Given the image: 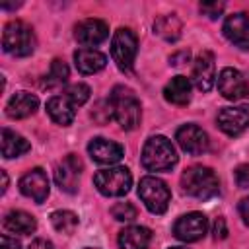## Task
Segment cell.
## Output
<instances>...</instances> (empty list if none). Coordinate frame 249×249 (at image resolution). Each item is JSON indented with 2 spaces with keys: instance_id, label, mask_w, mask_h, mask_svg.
<instances>
[{
  "instance_id": "6da1fadb",
  "label": "cell",
  "mask_w": 249,
  "mask_h": 249,
  "mask_svg": "<svg viewBox=\"0 0 249 249\" xmlns=\"http://www.w3.org/2000/svg\"><path fill=\"white\" fill-rule=\"evenodd\" d=\"M109 107H111L113 119L119 123L123 130H134L140 124V117H142L140 101L128 88L117 86L111 91Z\"/></svg>"
},
{
  "instance_id": "7a4b0ae2",
  "label": "cell",
  "mask_w": 249,
  "mask_h": 249,
  "mask_svg": "<svg viewBox=\"0 0 249 249\" xmlns=\"http://www.w3.org/2000/svg\"><path fill=\"white\" fill-rule=\"evenodd\" d=\"M181 187L189 196L198 200H208L220 193V183L216 173L204 165H193L185 169L181 175Z\"/></svg>"
},
{
  "instance_id": "3957f363",
  "label": "cell",
  "mask_w": 249,
  "mask_h": 249,
  "mask_svg": "<svg viewBox=\"0 0 249 249\" xmlns=\"http://www.w3.org/2000/svg\"><path fill=\"white\" fill-rule=\"evenodd\" d=\"M140 160L148 171H167L177 163V152L169 138L158 134L146 140Z\"/></svg>"
},
{
  "instance_id": "277c9868",
  "label": "cell",
  "mask_w": 249,
  "mask_h": 249,
  "mask_svg": "<svg viewBox=\"0 0 249 249\" xmlns=\"http://www.w3.org/2000/svg\"><path fill=\"white\" fill-rule=\"evenodd\" d=\"M35 33L21 19H12L2 31V49L12 56H29L35 51Z\"/></svg>"
},
{
  "instance_id": "5b68a950",
  "label": "cell",
  "mask_w": 249,
  "mask_h": 249,
  "mask_svg": "<svg viewBox=\"0 0 249 249\" xmlns=\"http://www.w3.org/2000/svg\"><path fill=\"white\" fill-rule=\"evenodd\" d=\"M138 196L152 214H163L171 200V191L165 181L154 175H146L138 183Z\"/></svg>"
},
{
  "instance_id": "8992f818",
  "label": "cell",
  "mask_w": 249,
  "mask_h": 249,
  "mask_svg": "<svg viewBox=\"0 0 249 249\" xmlns=\"http://www.w3.org/2000/svg\"><path fill=\"white\" fill-rule=\"evenodd\" d=\"M93 185L105 196H123L132 187V175L126 167L115 165V167L97 171L93 175Z\"/></svg>"
},
{
  "instance_id": "52a82bcc",
  "label": "cell",
  "mask_w": 249,
  "mask_h": 249,
  "mask_svg": "<svg viewBox=\"0 0 249 249\" xmlns=\"http://www.w3.org/2000/svg\"><path fill=\"white\" fill-rule=\"evenodd\" d=\"M136 51H138V39L134 31L128 27H119L111 39V56L115 64L121 70H130L136 58Z\"/></svg>"
},
{
  "instance_id": "ba28073f",
  "label": "cell",
  "mask_w": 249,
  "mask_h": 249,
  "mask_svg": "<svg viewBox=\"0 0 249 249\" xmlns=\"http://www.w3.org/2000/svg\"><path fill=\"white\" fill-rule=\"evenodd\" d=\"M218 91L230 101L249 99V72L237 68H224L218 74Z\"/></svg>"
},
{
  "instance_id": "9c48e42d",
  "label": "cell",
  "mask_w": 249,
  "mask_h": 249,
  "mask_svg": "<svg viewBox=\"0 0 249 249\" xmlns=\"http://www.w3.org/2000/svg\"><path fill=\"white\" fill-rule=\"evenodd\" d=\"M206 231H208V220L202 212L183 214L173 224V235L185 243H193V241L202 239L206 235Z\"/></svg>"
},
{
  "instance_id": "30bf717a",
  "label": "cell",
  "mask_w": 249,
  "mask_h": 249,
  "mask_svg": "<svg viewBox=\"0 0 249 249\" xmlns=\"http://www.w3.org/2000/svg\"><path fill=\"white\" fill-rule=\"evenodd\" d=\"M84 169L82 160L76 154H68L54 169V181L64 193H76L80 183V173Z\"/></svg>"
},
{
  "instance_id": "8fae6325",
  "label": "cell",
  "mask_w": 249,
  "mask_h": 249,
  "mask_svg": "<svg viewBox=\"0 0 249 249\" xmlns=\"http://www.w3.org/2000/svg\"><path fill=\"white\" fill-rule=\"evenodd\" d=\"M19 191L21 195H25L27 198L35 200L37 204L45 202L49 196V177L41 167H33L29 169L21 179H19Z\"/></svg>"
},
{
  "instance_id": "7c38bea8",
  "label": "cell",
  "mask_w": 249,
  "mask_h": 249,
  "mask_svg": "<svg viewBox=\"0 0 249 249\" xmlns=\"http://www.w3.org/2000/svg\"><path fill=\"white\" fill-rule=\"evenodd\" d=\"M216 80V60L210 51L198 53L193 64V84L200 91H210Z\"/></svg>"
},
{
  "instance_id": "4fadbf2b",
  "label": "cell",
  "mask_w": 249,
  "mask_h": 249,
  "mask_svg": "<svg viewBox=\"0 0 249 249\" xmlns=\"http://www.w3.org/2000/svg\"><path fill=\"white\" fill-rule=\"evenodd\" d=\"M177 144L183 152L191 156H200L208 150V136L206 132L196 124H183L175 134Z\"/></svg>"
},
{
  "instance_id": "5bb4252c",
  "label": "cell",
  "mask_w": 249,
  "mask_h": 249,
  "mask_svg": "<svg viewBox=\"0 0 249 249\" xmlns=\"http://www.w3.org/2000/svg\"><path fill=\"white\" fill-rule=\"evenodd\" d=\"M222 31L230 43H233L243 51H249V16L247 14L237 12L228 16Z\"/></svg>"
},
{
  "instance_id": "9a60e30c",
  "label": "cell",
  "mask_w": 249,
  "mask_h": 249,
  "mask_svg": "<svg viewBox=\"0 0 249 249\" xmlns=\"http://www.w3.org/2000/svg\"><path fill=\"white\" fill-rule=\"evenodd\" d=\"M74 37H76L78 43L88 45L91 49V47L103 43L109 37V27L103 19H97V18L82 19L74 29Z\"/></svg>"
},
{
  "instance_id": "2e32d148",
  "label": "cell",
  "mask_w": 249,
  "mask_h": 249,
  "mask_svg": "<svg viewBox=\"0 0 249 249\" xmlns=\"http://www.w3.org/2000/svg\"><path fill=\"white\" fill-rule=\"evenodd\" d=\"M216 121L222 132L228 136H239L249 128V111L241 107H224Z\"/></svg>"
},
{
  "instance_id": "e0dca14e",
  "label": "cell",
  "mask_w": 249,
  "mask_h": 249,
  "mask_svg": "<svg viewBox=\"0 0 249 249\" xmlns=\"http://www.w3.org/2000/svg\"><path fill=\"white\" fill-rule=\"evenodd\" d=\"M88 152H89L91 160L101 163V165H113L124 156V148L121 144L107 140V138H101V136L93 138L88 144Z\"/></svg>"
},
{
  "instance_id": "ac0fdd59",
  "label": "cell",
  "mask_w": 249,
  "mask_h": 249,
  "mask_svg": "<svg viewBox=\"0 0 249 249\" xmlns=\"http://www.w3.org/2000/svg\"><path fill=\"white\" fill-rule=\"evenodd\" d=\"M74 64H76L78 72H82V74H95L105 68L107 56L97 49L82 47L74 53Z\"/></svg>"
},
{
  "instance_id": "d6986e66",
  "label": "cell",
  "mask_w": 249,
  "mask_h": 249,
  "mask_svg": "<svg viewBox=\"0 0 249 249\" xmlns=\"http://www.w3.org/2000/svg\"><path fill=\"white\" fill-rule=\"evenodd\" d=\"M39 107V99L29 93V91H16L8 105H6V115L10 119H25L29 115H33Z\"/></svg>"
},
{
  "instance_id": "ffe728a7",
  "label": "cell",
  "mask_w": 249,
  "mask_h": 249,
  "mask_svg": "<svg viewBox=\"0 0 249 249\" xmlns=\"http://www.w3.org/2000/svg\"><path fill=\"white\" fill-rule=\"evenodd\" d=\"M47 113L56 124L68 126L76 117V105L66 95H54L47 101Z\"/></svg>"
},
{
  "instance_id": "44dd1931",
  "label": "cell",
  "mask_w": 249,
  "mask_h": 249,
  "mask_svg": "<svg viewBox=\"0 0 249 249\" xmlns=\"http://www.w3.org/2000/svg\"><path fill=\"white\" fill-rule=\"evenodd\" d=\"M121 249H148L152 243V231L144 226H128L119 231Z\"/></svg>"
},
{
  "instance_id": "7402d4cb",
  "label": "cell",
  "mask_w": 249,
  "mask_h": 249,
  "mask_svg": "<svg viewBox=\"0 0 249 249\" xmlns=\"http://www.w3.org/2000/svg\"><path fill=\"white\" fill-rule=\"evenodd\" d=\"M163 97L173 105H187L191 101V82L185 76H173L165 88Z\"/></svg>"
},
{
  "instance_id": "603a6c76",
  "label": "cell",
  "mask_w": 249,
  "mask_h": 249,
  "mask_svg": "<svg viewBox=\"0 0 249 249\" xmlns=\"http://www.w3.org/2000/svg\"><path fill=\"white\" fill-rule=\"evenodd\" d=\"M4 228L12 233H19V235H29L37 230V222L31 214L23 212V210H10L4 216Z\"/></svg>"
},
{
  "instance_id": "cb8c5ba5",
  "label": "cell",
  "mask_w": 249,
  "mask_h": 249,
  "mask_svg": "<svg viewBox=\"0 0 249 249\" xmlns=\"http://www.w3.org/2000/svg\"><path fill=\"white\" fill-rule=\"evenodd\" d=\"M31 150V144L18 132L10 128H2V156L4 158H19Z\"/></svg>"
},
{
  "instance_id": "d4e9b609",
  "label": "cell",
  "mask_w": 249,
  "mask_h": 249,
  "mask_svg": "<svg viewBox=\"0 0 249 249\" xmlns=\"http://www.w3.org/2000/svg\"><path fill=\"white\" fill-rule=\"evenodd\" d=\"M181 29H183V23L175 14L160 16L154 21V33L158 37H161L163 41H169V43H173L181 37Z\"/></svg>"
},
{
  "instance_id": "484cf974",
  "label": "cell",
  "mask_w": 249,
  "mask_h": 249,
  "mask_svg": "<svg viewBox=\"0 0 249 249\" xmlns=\"http://www.w3.org/2000/svg\"><path fill=\"white\" fill-rule=\"evenodd\" d=\"M51 224H53V228L56 231L70 235L78 228V216L74 212H70V210H54L51 214Z\"/></svg>"
},
{
  "instance_id": "4316f807",
  "label": "cell",
  "mask_w": 249,
  "mask_h": 249,
  "mask_svg": "<svg viewBox=\"0 0 249 249\" xmlns=\"http://www.w3.org/2000/svg\"><path fill=\"white\" fill-rule=\"evenodd\" d=\"M68 76H70V70H68L66 62H64V60H60V58H54V60L51 62L49 74H47V78H45V84H47L49 88L62 86V84H66Z\"/></svg>"
},
{
  "instance_id": "83f0119b",
  "label": "cell",
  "mask_w": 249,
  "mask_h": 249,
  "mask_svg": "<svg viewBox=\"0 0 249 249\" xmlns=\"http://www.w3.org/2000/svg\"><path fill=\"white\" fill-rule=\"evenodd\" d=\"M64 95H66V97H68L76 107H80V105H84V103L89 99L91 89H89V86H88V84L78 82V84H70V86L64 89Z\"/></svg>"
},
{
  "instance_id": "f1b7e54d",
  "label": "cell",
  "mask_w": 249,
  "mask_h": 249,
  "mask_svg": "<svg viewBox=\"0 0 249 249\" xmlns=\"http://www.w3.org/2000/svg\"><path fill=\"white\" fill-rule=\"evenodd\" d=\"M111 216L117 222H132L138 216V210L130 202H117L111 206Z\"/></svg>"
},
{
  "instance_id": "f546056e",
  "label": "cell",
  "mask_w": 249,
  "mask_h": 249,
  "mask_svg": "<svg viewBox=\"0 0 249 249\" xmlns=\"http://www.w3.org/2000/svg\"><path fill=\"white\" fill-rule=\"evenodd\" d=\"M200 12L204 14V16H208V18H212V19H216L222 12H224V8H226V4L224 2H200Z\"/></svg>"
},
{
  "instance_id": "4dcf8cb0",
  "label": "cell",
  "mask_w": 249,
  "mask_h": 249,
  "mask_svg": "<svg viewBox=\"0 0 249 249\" xmlns=\"http://www.w3.org/2000/svg\"><path fill=\"white\" fill-rule=\"evenodd\" d=\"M233 175H235V183L239 189H249V165L247 163L239 165Z\"/></svg>"
},
{
  "instance_id": "1f68e13d",
  "label": "cell",
  "mask_w": 249,
  "mask_h": 249,
  "mask_svg": "<svg viewBox=\"0 0 249 249\" xmlns=\"http://www.w3.org/2000/svg\"><path fill=\"white\" fill-rule=\"evenodd\" d=\"M214 239H224L226 235H228V228H226V220L220 216V218H216V222H214Z\"/></svg>"
},
{
  "instance_id": "d6a6232c",
  "label": "cell",
  "mask_w": 249,
  "mask_h": 249,
  "mask_svg": "<svg viewBox=\"0 0 249 249\" xmlns=\"http://www.w3.org/2000/svg\"><path fill=\"white\" fill-rule=\"evenodd\" d=\"M0 249H21V245L16 237H10V235L4 233L2 239H0Z\"/></svg>"
},
{
  "instance_id": "836d02e7",
  "label": "cell",
  "mask_w": 249,
  "mask_h": 249,
  "mask_svg": "<svg viewBox=\"0 0 249 249\" xmlns=\"http://www.w3.org/2000/svg\"><path fill=\"white\" fill-rule=\"evenodd\" d=\"M27 249H54V247H53V243H51L49 239L39 237V239H33V241H31V245H29Z\"/></svg>"
},
{
  "instance_id": "e575fe53",
  "label": "cell",
  "mask_w": 249,
  "mask_h": 249,
  "mask_svg": "<svg viewBox=\"0 0 249 249\" xmlns=\"http://www.w3.org/2000/svg\"><path fill=\"white\" fill-rule=\"evenodd\" d=\"M239 214H241L243 222L249 226V196H245V198L239 202Z\"/></svg>"
},
{
  "instance_id": "d590c367",
  "label": "cell",
  "mask_w": 249,
  "mask_h": 249,
  "mask_svg": "<svg viewBox=\"0 0 249 249\" xmlns=\"http://www.w3.org/2000/svg\"><path fill=\"white\" fill-rule=\"evenodd\" d=\"M6 189H8V175L6 171H2V193H6Z\"/></svg>"
},
{
  "instance_id": "8d00e7d4",
  "label": "cell",
  "mask_w": 249,
  "mask_h": 249,
  "mask_svg": "<svg viewBox=\"0 0 249 249\" xmlns=\"http://www.w3.org/2000/svg\"><path fill=\"white\" fill-rule=\"evenodd\" d=\"M169 249H187V247H169Z\"/></svg>"
},
{
  "instance_id": "74e56055",
  "label": "cell",
  "mask_w": 249,
  "mask_h": 249,
  "mask_svg": "<svg viewBox=\"0 0 249 249\" xmlns=\"http://www.w3.org/2000/svg\"><path fill=\"white\" fill-rule=\"evenodd\" d=\"M84 249H97V247H84Z\"/></svg>"
}]
</instances>
